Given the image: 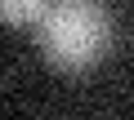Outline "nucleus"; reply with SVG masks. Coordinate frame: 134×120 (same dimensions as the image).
Listing matches in <instances>:
<instances>
[{
  "label": "nucleus",
  "instance_id": "1",
  "mask_svg": "<svg viewBox=\"0 0 134 120\" xmlns=\"http://www.w3.org/2000/svg\"><path fill=\"white\" fill-rule=\"evenodd\" d=\"M36 31L58 71H90L112 49V14L103 0H49Z\"/></svg>",
  "mask_w": 134,
  "mask_h": 120
},
{
  "label": "nucleus",
  "instance_id": "2",
  "mask_svg": "<svg viewBox=\"0 0 134 120\" xmlns=\"http://www.w3.org/2000/svg\"><path fill=\"white\" fill-rule=\"evenodd\" d=\"M49 9V0H0V22L5 27H36Z\"/></svg>",
  "mask_w": 134,
  "mask_h": 120
}]
</instances>
